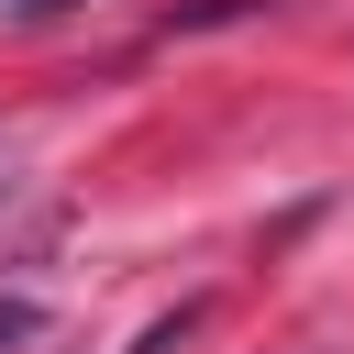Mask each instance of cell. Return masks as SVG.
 Wrapping results in <instances>:
<instances>
[{
  "mask_svg": "<svg viewBox=\"0 0 354 354\" xmlns=\"http://www.w3.org/2000/svg\"><path fill=\"white\" fill-rule=\"evenodd\" d=\"M243 11H277V0H188V11H166V33H210V22H243Z\"/></svg>",
  "mask_w": 354,
  "mask_h": 354,
  "instance_id": "cell-1",
  "label": "cell"
},
{
  "mask_svg": "<svg viewBox=\"0 0 354 354\" xmlns=\"http://www.w3.org/2000/svg\"><path fill=\"white\" fill-rule=\"evenodd\" d=\"M55 11H77V0H22V22H55Z\"/></svg>",
  "mask_w": 354,
  "mask_h": 354,
  "instance_id": "cell-2",
  "label": "cell"
}]
</instances>
